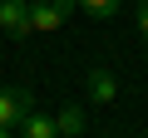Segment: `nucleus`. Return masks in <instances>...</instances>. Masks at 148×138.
Masks as SVG:
<instances>
[{
	"instance_id": "obj_3",
	"label": "nucleus",
	"mask_w": 148,
	"mask_h": 138,
	"mask_svg": "<svg viewBox=\"0 0 148 138\" xmlns=\"http://www.w3.org/2000/svg\"><path fill=\"white\" fill-rule=\"evenodd\" d=\"M30 113V89H0V128H15Z\"/></svg>"
},
{
	"instance_id": "obj_4",
	"label": "nucleus",
	"mask_w": 148,
	"mask_h": 138,
	"mask_svg": "<svg viewBox=\"0 0 148 138\" xmlns=\"http://www.w3.org/2000/svg\"><path fill=\"white\" fill-rule=\"evenodd\" d=\"M20 138H59V123H54L49 113H40V109H30V113L20 118Z\"/></svg>"
},
{
	"instance_id": "obj_5",
	"label": "nucleus",
	"mask_w": 148,
	"mask_h": 138,
	"mask_svg": "<svg viewBox=\"0 0 148 138\" xmlns=\"http://www.w3.org/2000/svg\"><path fill=\"white\" fill-rule=\"evenodd\" d=\"M89 94H94V104H114V94H119V84H114V74L104 64L89 69Z\"/></svg>"
},
{
	"instance_id": "obj_7",
	"label": "nucleus",
	"mask_w": 148,
	"mask_h": 138,
	"mask_svg": "<svg viewBox=\"0 0 148 138\" xmlns=\"http://www.w3.org/2000/svg\"><path fill=\"white\" fill-rule=\"evenodd\" d=\"M74 5L89 10L94 20H114V15H119V0H74Z\"/></svg>"
},
{
	"instance_id": "obj_6",
	"label": "nucleus",
	"mask_w": 148,
	"mask_h": 138,
	"mask_svg": "<svg viewBox=\"0 0 148 138\" xmlns=\"http://www.w3.org/2000/svg\"><path fill=\"white\" fill-rule=\"evenodd\" d=\"M54 123H59V138H79V133H84V109H79V104H64V109L54 113Z\"/></svg>"
},
{
	"instance_id": "obj_9",
	"label": "nucleus",
	"mask_w": 148,
	"mask_h": 138,
	"mask_svg": "<svg viewBox=\"0 0 148 138\" xmlns=\"http://www.w3.org/2000/svg\"><path fill=\"white\" fill-rule=\"evenodd\" d=\"M0 138H15V133H10V128H0Z\"/></svg>"
},
{
	"instance_id": "obj_2",
	"label": "nucleus",
	"mask_w": 148,
	"mask_h": 138,
	"mask_svg": "<svg viewBox=\"0 0 148 138\" xmlns=\"http://www.w3.org/2000/svg\"><path fill=\"white\" fill-rule=\"evenodd\" d=\"M0 30L10 40H25L30 35V0H0Z\"/></svg>"
},
{
	"instance_id": "obj_8",
	"label": "nucleus",
	"mask_w": 148,
	"mask_h": 138,
	"mask_svg": "<svg viewBox=\"0 0 148 138\" xmlns=\"http://www.w3.org/2000/svg\"><path fill=\"white\" fill-rule=\"evenodd\" d=\"M138 30H143V40H148V0H138Z\"/></svg>"
},
{
	"instance_id": "obj_1",
	"label": "nucleus",
	"mask_w": 148,
	"mask_h": 138,
	"mask_svg": "<svg viewBox=\"0 0 148 138\" xmlns=\"http://www.w3.org/2000/svg\"><path fill=\"white\" fill-rule=\"evenodd\" d=\"M74 10V0H30V30H59Z\"/></svg>"
}]
</instances>
